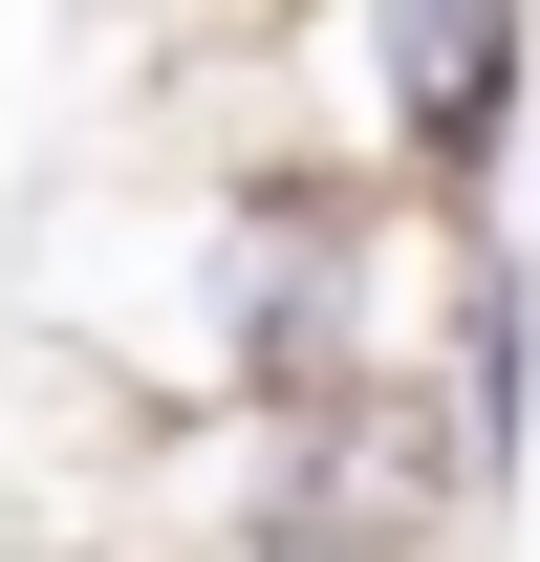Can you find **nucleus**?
Listing matches in <instances>:
<instances>
[{
  "instance_id": "f257e3e1",
  "label": "nucleus",
  "mask_w": 540,
  "mask_h": 562,
  "mask_svg": "<svg viewBox=\"0 0 540 562\" xmlns=\"http://www.w3.org/2000/svg\"><path fill=\"white\" fill-rule=\"evenodd\" d=\"M325 87H368V151H346V173H390V195H432V216H497V151H519L540 44L519 22H454V0H368V22H325Z\"/></svg>"
}]
</instances>
